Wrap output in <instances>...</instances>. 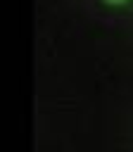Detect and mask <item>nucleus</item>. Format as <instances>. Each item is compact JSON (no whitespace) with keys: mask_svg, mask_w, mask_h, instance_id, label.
I'll list each match as a JSON object with an SVG mask.
<instances>
[{"mask_svg":"<svg viewBox=\"0 0 133 152\" xmlns=\"http://www.w3.org/2000/svg\"><path fill=\"white\" fill-rule=\"evenodd\" d=\"M104 2H109V5H121V2H126V0H104Z\"/></svg>","mask_w":133,"mask_h":152,"instance_id":"obj_1","label":"nucleus"}]
</instances>
